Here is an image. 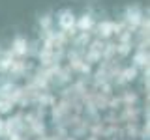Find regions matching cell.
<instances>
[{"instance_id":"6da1fadb","label":"cell","mask_w":150,"mask_h":140,"mask_svg":"<svg viewBox=\"0 0 150 140\" xmlns=\"http://www.w3.org/2000/svg\"><path fill=\"white\" fill-rule=\"evenodd\" d=\"M75 13L71 9H62V11L58 13V17H56V21H58V26L62 28V30H71L75 28Z\"/></svg>"},{"instance_id":"7a4b0ae2","label":"cell","mask_w":150,"mask_h":140,"mask_svg":"<svg viewBox=\"0 0 150 140\" xmlns=\"http://www.w3.org/2000/svg\"><path fill=\"white\" fill-rule=\"evenodd\" d=\"M92 26H94V17L90 15V13H84V15H81V17L75 19V28H79L81 32L90 30Z\"/></svg>"},{"instance_id":"3957f363","label":"cell","mask_w":150,"mask_h":140,"mask_svg":"<svg viewBox=\"0 0 150 140\" xmlns=\"http://www.w3.org/2000/svg\"><path fill=\"white\" fill-rule=\"evenodd\" d=\"M15 52L17 54H25L26 52V41L23 37H17L15 39Z\"/></svg>"},{"instance_id":"277c9868","label":"cell","mask_w":150,"mask_h":140,"mask_svg":"<svg viewBox=\"0 0 150 140\" xmlns=\"http://www.w3.org/2000/svg\"><path fill=\"white\" fill-rule=\"evenodd\" d=\"M9 65H11V62H9V60H0V71H6Z\"/></svg>"}]
</instances>
